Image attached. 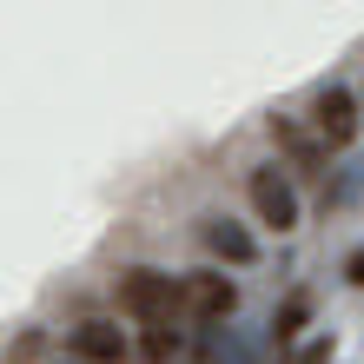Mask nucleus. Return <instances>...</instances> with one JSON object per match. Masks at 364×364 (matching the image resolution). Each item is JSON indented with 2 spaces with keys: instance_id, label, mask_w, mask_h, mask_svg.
<instances>
[{
  "instance_id": "obj_1",
  "label": "nucleus",
  "mask_w": 364,
  "mask_h": 364,
  "mask_svg": "<svg viewBox=\"0 0 364 364\" xmlns=\"http://www.w3.org/2000/svg\"><path fill=\"white\" fill-rule=\"evenodd\" d=\"M119 305L126 311H133V325L146 331L139 338V351L146 358H153V364H166V358H173L179 351V318H186V285H179V278H166V272H126L119 278Z\"/></svg>"
},
{
  "instance_id": "obj_2",
  "label": "nucleus",
  "mask_w": 364,
  "mask_h": 364,
  "mask_svg": "<svg viewBox=\"0 0 364 364\" xmlns=\"http://www.w3.org/2000/svg\"><path fill=\"white\" fill-rule=\"evenodd\" d=\"M252 212H259L272 232H291L298 225V192L285 179V166H259V173H252Z\"/></svg>"
},
{
  "instance_id": "obj_3",
  "label": "nucleus",
  "mask_w": 364,
  "mask_h": 364,
  "mask_svg": "<svg viewBox=\"0 0 364 364\" xmlns=\"http://www.w3.org/2000/svg\"><path fill=\"white\" fill-rule=\"evenodd\" d=\"M179 285H186V318H199V325L232 318V305H239L232 278H219V272H192V278H179Z\"/></svg>"
},
{
  "instance_id": "obj_4",
  "label": "nucleus",
  "mask_w": 364,
  "mask_h": 364,
  "mask_svg": "<svg viewBox=\"0 0 364 364\" xmlns=\"http://www.w3.org/2000/svg\"><path fill=\"white\" fill-rule=\"evenodd\" d=\"M311 126H318V139H325V146H345L358 133V100L345 87H325V93L311 100Z\"/></svg>"
},
{
  "instance_id": "obj_5",
  "label": "nucleus",
  "mask_w": 364,
  "mask_h": 364,
  "mask_svg": "<svg viewBox=\"0 0 364 364\" xmlns=\"http://www.w3.org/2000/svg\"><path fill=\"white\" fill-rule=\"evenodd\" d=\"M67 345H73V358H87V364H119L126 358V331L106 325V318H87V325L67 331Z\"/></svg>"
},
{
  "instance_id": "obj_6",
  "label": "nucleus",
  "mask_w": 364,
  "mask_h": 364,
  "mask_svg": "<svg viewBox=\"0 0 364 364\" xmlns=\"http://www.w3.org/2000/svg\"><path fill=\"white\" fill-rule=\"evenodd\" d=\"M199 239H205L212 259H225V265H252V259H259V245H252L232 219H205V225H199Z\"/></svg>"
},
{
  "instance_id": "obj_7",
  "label": "nucleus",
  "mask_w": 364,
  "mask_h": 364,
  "mask_svg": "<svg viewBox=\"0 0 364 364\" xmlns=\"http://www.w3.org/2000/svg\"><path fill=\"white\" fill-rule=\"evenodd\" d=\"M272 139H278V146H285V153H291V166H298V179H318V166H325V159H318V146H311L305 133H298V126H285V119H272Z\"/></svg>"
},
{
  "instance_id": "obj_8",
  "label": "nucleus",
  "mask_w": 364,
  "mask_h": 364,
  "mask_svg": "<svg viewBox=\"0 0 364 364\" xmlns=\"http://www.w3.org/2000/svg\"><path fill=\"white\" fill-rule=\"evenodd\" d=\"M305 311H311V305H305V298H291V305H285V311H278V318H272V331H278V345H285V338H291L298 325H305Z\"/></svg>"
},
{
  "instance_id": "obj_9",
  "label": "nucleus",
  "mask_w": 364,
  "mask_h": 364,
  "mask_svg": "<svg viewBox=\"0 0 364 364\" xmlns=\"http://www.w3.org/2000/svg\"><path fill=\"white\" fill-rule=\"evenodd\" d=\"M345 278H351V285H364V252H351V259H345Z\"/></svg>"
}]
</instances>
